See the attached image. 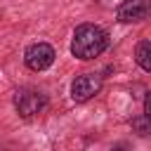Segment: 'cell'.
<instances>
[{
    "label": "cell",
    "mask_w": 151,
    "mask_h": 151,
    "mask_svg": "<svg viewBox=\"0 0 151 151\" xmlns=\"http://www.w3.org/2000/svg\"><path fill=\"white\" fill-rule=\"evenodd\" d=\"M24 61L31 71H45L54 61V47L47 42H33L24 52Z\"/></svg>",
    "instance_id": "3957f363"
},
{
    "label": "cell",
    "mask_w": 151,
    "mask_h": 151,
    "mask_svg": "<svg viewBox=\"0 0 151 151\" xmlns=\"http://www.w3.org/2000/svg\"><path fill=\"white\" fill-rule=\"evenodd\" d=\"M109 45V35L101 26L97 24H80L73 33V40H71V52L73 57L83 59V61H90L94 57H99Z\"/></svg>",
    "instance_id": "6da1fadb"
},
{
    "label": "cell",
    "mask_w": 151,
    "mask_h": 151,
    "mask_svg": "<svg viewBox=\"0 0 151 151\" xmlns=\"http://www.w3.org/2000/svg\"><path fill=\"white\" fill-rule=\"evenodd\" d=\"M116 17L123 24H139L151 17V0H123Z\"/></svg>",
    "instance_id": "277c9868"
},
{
    "label": "cell",
    "mask_w": 151,
    "mask_h": 151,
    "mask_svg": "<svg viewBox=\"0 0 151 151\" xmlns=\"http://www.w3.org/2000/svg\"><path fill=\"white\" fill-rule=\"evenodd\" d=\"M101 90V76L99 73H83L71 83V97L73 101H87Z\"/></svg>",
    "instance_id": "5b68a950"
},
{
    "label": "cell",
    "mask_w": 151,
    "mask_h": 151,
    "mask_svg": "<svg viewBox=\"0 0 151 151\" xmlns=\"http://www.w3.org/2000/svg\"><path fill=\"white\" fill-rule=\"evenodd\" d=\"M144 118H146V123L151 125V94L144 99Z\"/></svg>",
    "instance_id": "52a82bcc"
},
{
    "label": "cell",
    "mask_w": 151,
    "mask_h": 151,
    "mask_svg": "<svg viewBox=\"0 0 151 151\" xmlns=\"http://www.w3.org/2000/svg\"><path fill=\"white\" fill-rule=\"evenodd\" d=\"M111 151H125V144H118L116 149H111Z\"/></svg>",
    "instance_id": "ba28073f"
},
{
    "label": "cell",
    "mask_w": 151,
    "mask_h": 151,
    "mask_svg": "<svg viewBox=\"0 0 151 151\" xmlns=\"http://www.w3.org/2000/svg\"><path fill=\"white\" fill-rule=\"evenodd\" d=\"M45 104H47L45 94L38 92V90H31V87H24V90H19L14 94V106L24 118H31V116L40 113L45 109Z\"/></svg>",
    "instance_id": "7a4b0ae2"
},
{
    "label": "cell",
    "mask_w": 151,
    "mask_h": 151,
    "mask_svg": "<svg viewBox=\"0 0 151 151\" xmlns=\"http://www.w3.org/2000/svg\"><path fill=\"white\" fill-rule=\"evenodd\" d=\"M134 59H137V64H139L146 73H151V40H142V42L137 45Z\"/></svg>",
    "instance_id": "8992f818"
}]
</instances>
